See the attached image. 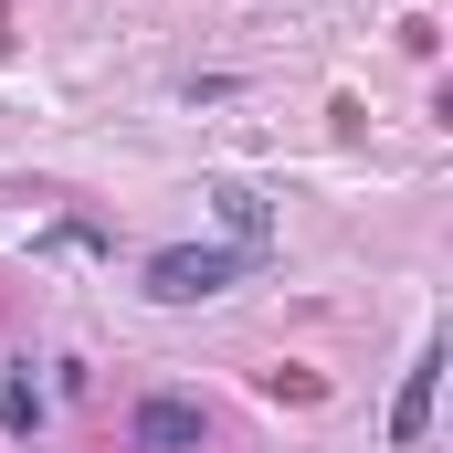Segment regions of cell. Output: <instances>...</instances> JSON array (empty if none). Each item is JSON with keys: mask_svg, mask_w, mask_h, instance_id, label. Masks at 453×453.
I'll return each instance as SVG.
<instances>
[{"mask_svg": "<svg viewBox=\"0 0 453 453\" xmlns=\"http://www.w3.org/2000/svg\"><path fill=\"white\" fill-rule=\"evenodd\" d=\"M264 253H242V242H169V253H148V296L158 306H201V296H222L242 285Z\"/></svg>", "mask_w": 453, "mask_h": 453, "instance_id": "6da1fadb", "label": "cell"}, {"mask_svg": "<svg viewBox=\"0 0 453 453\" xmlns=\"http://www.w3.org/2000/svg\"><path fill=\"white\" fill-rule=\"evenodd\" d=\"M201 433H211V411L190 390H148L127 411V453H201Z\"/></svg>", "mask_w": 453, "mask_h": 453, "instance_id": "7a4b0ae2", "label": "cell"}, {"mask_svg": "<svg viewBox=\"0 0 453 453\" xmlns=\"http://www.w3.org/2000/svg\"><path fill=\"white\" fill-rule=\"evenodd\" d=\"M433 390H443V348H422V358H411V380H401V401H390V443H401V453L433 433Z\"/></svg>", "mask_w": 453, "mask_h": 453, "instance_id": "3957f363", "label": "cell"}, {"mask_svg": "<svg viewBox=\"0 0 453 453\" xmlns=\"http://www.w3.org/2000/svg\"><path fill=\"white\" fill-rule=\"evenodd\" d=\"M211 211H222V232L242 242V253H264V222H274V211H264V201H253L242 180H222V190H211Z\"/></svg>", "mask_w": 453, "mask_h": 453, "instance_id": "277c9868", "label": "cell"}]
</instances>
